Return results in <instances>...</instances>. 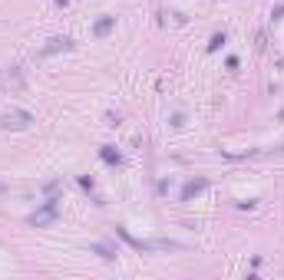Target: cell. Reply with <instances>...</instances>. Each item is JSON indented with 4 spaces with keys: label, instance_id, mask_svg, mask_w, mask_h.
Masks as SVG:
<instances>
[{
    "label": "cell",
    "instance_id": "6da1fadb",
    "mask_svg": "<svg viewBox=\"0 0 284 280\" xmlns=\"http://www.w3.org/2000/svg\"><path fill=\"white\" fill-rule=\"evenodd\" d=\"M56 218H60V201H56V198H50L43 208H36V211L30 215V224H33V227H50Z\"/></svg>",
    "mask_w": 284,
    "mask_h": 280
},
{
    "label": "cell",
    "instance_id": "7a4b0ae2",
    "mask_svg": "<svg viewBox=\"0 0 284 280\" xmlns=\"http://www.w3.org/2000/svg\"><path fill=\"white\" fill-rule=\"evenodd\" d=\"M30 122H33V116L27 109H10V112H3V119H0V125H3V129H13V132L30 129Z\"/></svg>",
    "mask_w": 284,
    "mask_h": 280
},
{
    "label": "cell",
    "instance_id": "3957f363",
    "mask_svg": "<svg viewBox=\"0 0 284 280\" xmlns=\"http://www.w3.org/2000/svg\"><path fill=\"white\" fill-rule=\"evenodd\" d=\"M60 50H73V40L70 36H53V40H46V46L40 50V56H53V53H60Z\"/></svg>",
    "mask_w": 284,
    "mask_h": 280
},
{
    "label": "cell",
    "instance_id": "277c9868",
    "mask_svg": "<svg viewBox=\"0 0 284 280\" xmlns=\"http://www.w3.org/2000/svg\"><path fill=\"white\" fill-rule=\"evenodd\" d=\"M112 30H116V17H99V20L93 23V36H96V40L109 36Z\"/></svg>",
    "mask_w": 284,
    "mask_h": 280
},
{
    "label": "cell",
    "instance_id": "5b68a950",
    "mask_svg": "<svg viewBox=\"0 0 284 280\" xmlns=\"http://www.w3.org/2000/svg\"><path fill=\"white\" fill-rule=\"evenodd\" d=\"M205 188H208L205 178H195V182H188L185 188H182V201H192V198H195V194H202Z\"/></svg>",
    "mask_w": 284,
    "mask_h": 280
},
{
    "label": "cell",
    "instance_id": "8992f818",
    "mask_svg": "<svg viewBox=\"0 0 284 280\" xmlns=\"http://www.w3.org/2000/svg\"><path fill=\"white\" fill-rule=\"evenodd\" d=\"M99 158H103L106 165H119V162H122V155L112 149V145H103V149H99Z\"/></svg>",
    "mask_w": 284,
    "mask_h": 280
},
{
    "label": "cell",
    "instance_id": "52a82bcc",
    "mask_svg": "<svg viewBox=\"0 0 284 280\" xmlns=\"http://www.w3.org/2000/svg\"><path fill=\"white\" fill-rule=\"evenodd\" d=\"M93 250H96L99 257H106V260H116V250H112L109 244H93Z\"/></svg>",
    "mask_w": 284,
    "mask_h": 280
},
{
    "label": "cell",
    "instance_id": "ba28073f",
    "mask_svg": "<svg viewBox=\"0 0 284 280\" xmlns=\"http://www.w3.org/2000/svg\"><path fill=\"white\" fill-rule=\"evenodd\" d=\"M221 43H225V33H215V36H212V43H208V50L215 53V50H221Z\"/></svg>",
    "mask_w": 284,
    "mask_h": 280
},
{
    "label": "cell",
    "instance_id": "9c48e42d",
    "mask_svg": "<svg viewBox=\"0 0 284 280\" xmlns=\"http://www.w3.org/2000/svg\"><path fill=\"white\" fill-rule=\"evenodd\" d=\"M271 17H274V20H281V17H284V3H278V7H274Z\"/></svg>",
    "mask_w": 284,
    "mask_h": 280
}]
</instances>
